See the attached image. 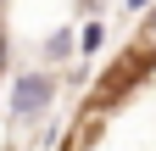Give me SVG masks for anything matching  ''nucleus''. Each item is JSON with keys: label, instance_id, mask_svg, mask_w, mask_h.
I'll return each mask as SVG.
<instances>
[{"label": "nucleus", "instance_id": "1", "mask_svg": "<svg viewBox=\"0 0 156 151\" xmlns=\"http://www.w3.org/2000/svg\"><path fill=\"white\" fill-rule=\"evenodd\" d=\"M151 67H156V39H145V34H140L134 45H123V50L112 56V67L101 73V84L89 90V106H84V112H89V118H101V112L123 106L134 90L145 84V73H151Z\"/></svg>", "mask_w": 156, "mask_h": 151}, {"label": "nucleus", "instance_id": "2", "mask_svg": "<svg viewBox=\"0 0 156 151\" xmlns=\"http://www.w3.org/2000/svg\"><path fill=\"white\" fill-rule=\"evenodd\" d=\"M50 95H56V79H45V73H28V79L11 90V106H17V118H39V112L50 106Z\"/></svg>", "mask_w": 156, "mask_h": 151}, {"label": "nucleus", "instance_id": "3", "mask_svg": "<svg viewBox=\"0 0 156 151\" xmlns=\"http://www.w3.org/2000/svg\"><path fill=\"white\" fill-rule=\"evenodd\" d=\"M101 39H106V28H101V23H89V28H84V50H101Z\"/></svg>", "mask_w": 156, "mask_h": 151}, {"label": "nucleus", "instance_id": "4", "mask_svg": "<svg viewBox=\"0 0 156 151\" xmlns=\"http://www.w3.org/2000/svg\"><path fill=\"white\" fill-rule=\"evenodd\" d=\"M140 34H145V39H156V6L145 11V28H140Z\"/></svg>", "mask_w": 156, "mask_h": 151}, {"label": "nucleus", "instance_id": "5", "mask_svg": "<svg viewBox=\"0 0 156 151\" xmlns=\"http://www.w3.org/2000/svg\"><path fill=\"white\" fill-rule=\"evenodd\" d=\"M0 67H6V34H0Z\"/></svg>", "mask_w": 156, "mask_h": 151}, {"label": "nucleus", "instance_id": "6", "mask_svg": "<svg viewBox=\"0 0 156 151\" xmlns=\"http://www.w3.org/2000/svg\"><path fill=\"white\" fill-rule=\"evenodd\" d=\"M128 6H151V0H128Z\"/></svg>", "mask_w": 156, "mask_h": 151}, {"label": "nucleus", "instance_id": "7", "mask_svg": "<svg viewBox=\"0 0 156 151\" xmlns=\"http://www.w3.org/2000/svg\"><path fill=\"white\" fill-rule=\"evenodd\" d=\"M6 151H17V145H6Z\"/></svg>", "mask_w": 156, "mask_h": 151}]
</instances>
